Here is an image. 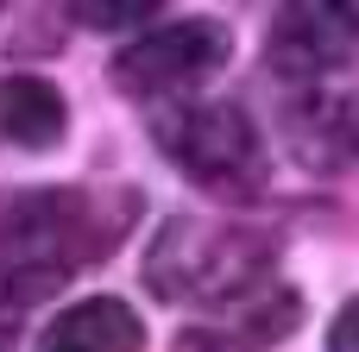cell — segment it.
I'll use <instances>...</instances> for the list:
<instances>
[{
  "label": "cell",
  "instance_id": "cell-1",
  "mask_svg": "<svg viewBox=\"0 0 359 352\" xmlns=\"http://www.w3.org/2000/svg\"><path fill=\"white\" fill-rule=\"evenodd\" d=\"M139 214L133 189H32L0 214V283L44 296L82 265L107 258Z\"/></svg>",
  "mask_w": 359,
  "mask_h": 352
},
{
  "label": "cell",
  "instance_id": "cell-2",
  "mask_svg": "<svg viewBox=\"0 0 359 352\" xmlns=\"http://www.w3.org/2000/svg\"><path fill=\"white\" fill-rule=\"evenodd\" d=\"M265 271H271V246L240 220H164L145 252L151 296L189 302V309H227L265 290L271 283Z\"/></svg>",
  "mask_w": 359,
  "mask_h": 352
},
{
  "label": "cell",
  "instance_id": "cell-3",
  "mask_svg": "<svg viewBox=\"0 0 359 352\" xmlns=\"http://www.w3.org/2000/svg\"><path fill=\"white\" fill-rule=\"evenodd\" d=\"M158 151L208 195L246 202L265 189V139L240 101H189L151 120Z\"/></svg>",
  "mask_w": 359,
  "mask_h": 352
},
{
  "label": "cell",
  "instance_id": "cell-4",
  "mask_svg": "<svg viewBox=\"0 0 359 352\" xmlns=\"http://www.w3.org/2000/svg\"><path fill=\"white\" fill-rule=\"evenodd\" d=\"M227 50H233L227 25L215 13H189V19H170V25L139 31L114 57V82L126 94H145V101H177L189 88H202L227 63Z\"/></svg>",
  "mask_w": 359,
  "mask_h": 352
},
{
  "label": "cell",
  "instance_id": "cell-5",
  "mask_svg": "<svg viewBox=\"0 0 359 352\" xmlns=\"http://www.w3.org/2000/svg\"><path fill=\"white\" fill-rule=\"evenodd\" d=\"M359 57V6H334V0H303L284 6L271 19L265 38V63L284 82H322L334 69H347Z\"/></svg>",
  "mask_w": 359,
  "mask_h": 352
},
{
  "label": "cell",
  "instance_id": "cell-6",
  "mask_svg": "<svg viewBox=\"0 0 359 352\" xmlns=\"http://www.w3.org/2000/svg\"><path fill=\"white\" fill-rule=\"evenodd\" d=\"M303 321V296L284 283H265L227 309H215V321H196L177 334V352H271L278 340H290Z\"/></svg>",
  "mask_w": 359,
  "mask_h": 352
},
{
  "label": "cell",
  "instance_id": "cell-7",
  "mask_svg": "<svg viewBox=\"0 0 359 352\" xmlns=\"http://www.w3.org/2000/svg\"><path fill=\"white\" fill-rule=\"evenodd\" d=\"M284 132H290V151L309 170H341V164L359 157V113L341 94H303L284 113Z\"/></svg>",
  "mask_w": 359,
  "mask_h": 352
},
{
  "label": "cell",
  "instance_id": "cell-8",
  "mask_svg": "<svg viewBox=\"0 0 359 352\" xmlns=\"http://www.w3.org/2000/svg\"><path fill=\"white\" fill-rule=\"evenodd\" d=\"M44 352H145V328L120 296H88L50 321Z\"/></svg>",
  "mask_w": 359,
  "mask_h": 352
},
{
  "label": "cell",
  "instance_id": "cell-9",
  "mask_svg": "<svg viewBox=\"0 0 359 352\" xmlns=\"http://www.w3.org/2000/svg\"><path fill=\"white\" fill-rule=\"evenodd\" d=\"M0 132L19 151H50L69 132V107L57 94V82L44 76H6L0 82Z\"/></svg>",
  "mask_w": 359,
  "mask_h": 352
},
{
  "label": "cell",
  "instance_id": "cell-10",
  "mask_svg": "<svg viewBox=\"0 0 359 352\" xmlns=\"http://www.w3.org/2000/svg\"><path fill=\"white\" fill-rule=\"evenodd\" d=\"M76 25L88 31H120V25H139V19H158V0H76L69 6Z\"/></svg>",
  "mask_w": 359,
  "mask_h": 352
},
{
  "label": "cell",
  "instance_id": "cell-11",
  "mask_svg": "<svg viewBox=\"0 0 359 352\" xmlns=\"http://www.w3.org/2000/svg\"><path fill=\"white\" fill-rule=\"evenodd\" d=\"M328 352H359V296L328 321Z\"/></svg>",
  "mask_w": 359,
  "mask_h": 352
},
{
  "label": "cell",
  "instance_id": "cell-12",
  "mask_svg": "<svg viewBox=\"0 0 359 352\" xmlns=\"http://www.w3.org/2000/svg\"><path fill=\"white\" fill-rule=\"evenodd\" d=\"M0 352H6V334H0Z\"/></svg>",
  "mask_w": 359,
  "mask_h": 352
},
{
  "label": "cell",
  "instance_id": "cell-13",
  "mask_svg": "<svg viewBox=\"0 0 359 352\" xmlns=\"http://www.w3.org/2000/svg\"><path fill=\"white\" fill-rule=\"evenodd\" d=\"M353 113H359V94H353Z\"/></svg>",
  "mask_w": 359,
  "mask_h": 352
}]
</instances>
